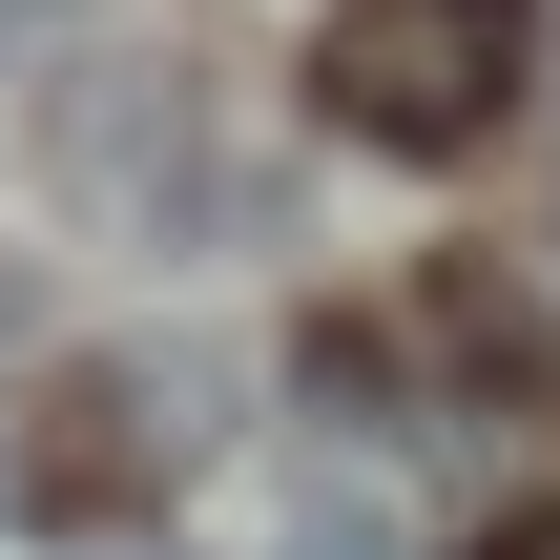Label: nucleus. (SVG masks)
Listing matches in <instances>:
<instances>
[{
    "label": "nucleus",
    "instance_id": "f257e3e1",
    "mask_svg": "<svg viewBox=\"0 0 560 560\" xmlns=\"http://www.w3.org/2000/svg\"><path fill=\"white\" fill-rule=\"evenodd\" d=\"M520 21H540V0H332L312 104H332L353 145L436 166V145H478V125L520 104Z\"/></svg>",
    "mask_w": 560,
    "mask_h": 560
},
{
    "label": "nucleus",
    "instance_id": "f03ea898",
    "mask_svg": "<svg viewBox=\"0 0 560 560\" xmlns=\"http://www.w3.org/2000/svg\"><path fill=\"white\" fill-rule=\"evenodd\" d=\"M166 457H187V416H145L125 374H62V395H42V436H21V499H42V520H83L104 478H166Z\"/></svg>",
    "mask_w": 560,
    "mask_h": 560
},
{
    "label": "nucleus",
    "instance_id": "7ed1b4c3",
    "mask_svg": "<svg viewBox=\"0 0 560 560\" xmlns=\"http://www.w3.org/2000/svg\"><path fill=\"white\" fill-rule=\"evenodd\" d=\"M270 560H395V520H374V499H332V478H312V499H291V540Z\"/></svg>",
    "mask_w": 560,
    "mask_h": 560
},
{
    "label": "nucleus",
    "instance_id": "20e7f679",
    "mask_svg": "<svg viewBox=\"0 0 560 560\" xmlns=\"http://www.w3.org/2000/svg\"><path fill=\"white\" fill-rule=\"evenodd\" d=\"M478 560H560V499H540V520H499V540H478Z\"/></svg>",
    "mask_w": 560,
    "mask_h": 560
},
{
    "label": "nucleus",
    "instance_id": "39448f33",
    "mask_svg": "<svg viewBox=\"0 0 560 560\" xmlns=\"http://www.w3.org/2000/svg\"><path fill=\"white\" fill-rule=\"evenodd\" d=\"M0 21H62V0H0Z\"/></svg>",
    "mask_w": 560,
    "mask_h": 560
}]
</instances>
